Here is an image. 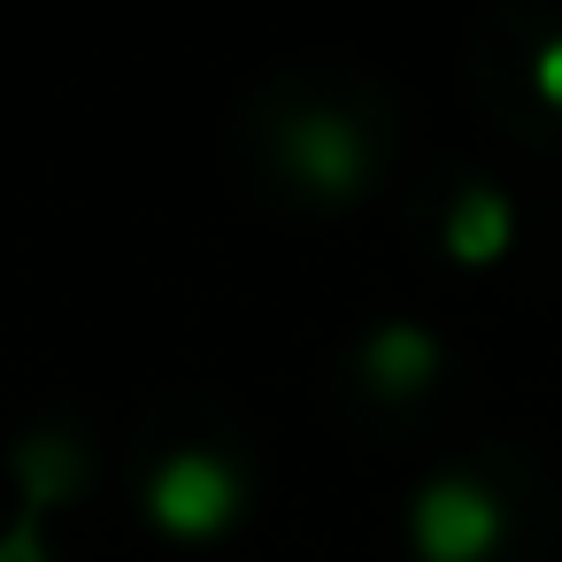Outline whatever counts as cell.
<instances>
[{"mask_svg":"<svg viewBox=\"0 0 562 562\" xmlns=\"http://www.w3.org/2000/svg\"><path fill=\"white\" fill-rule=\"evenodd\" d=\"M439 378V339L424 324H378L362 339V385L378 401H416Z\"/></svg>","mask_w":562,"mask_h":562,"instance_id":"obj_5","label":"cell"},{"mask_svg":"<svg viewBox=\"0 0 562 562\" xmlns=\"http://www.w3.org/2000/svg\"><path fill=\"white\" fill-rule=\"evenodd\" d=\"M531 93H539L547 109H562V32L539 40V55H531Z\"/></svg>","mask_w":562,"mask_h":562,"instance_id":"obj_7","label":"cell"},{"mask_svg":"<svg viewBox=\"0 0 562 562\" xmlns=\"http://www.w3.org/2000/svg\"><path fill=\"white\" fill-rule=\"evenodd\" d=\"M278 147H285V170H293L316 201H355L362 178H370V139H362V124L339 116V109H301V116H285Z\"/></svg>","mask_w":562,"mask_h":562,"instance_id":"obj_3","label":"cell"},{"mask_svg":"<svg viewBox=\"0 0 562 562\" xmlns=\"http://www.w3.org/2000/svg\"><path fill=\"white\" fill-rule=\"evenodd\" d=\"M239 501H247L239 470H232L224 454H209V447H178V454H162V470L147 477V516H155L170 539H216V531L239 516Z\"/></svg>","mask_w":562,"mask_h":562,"instance_id":"obj_2","label":"cell"},{"mask_svg":"<svg viewBox=\"0 0 562 562\" xmlns=\"http://www.w3.org/2000/svg\"><path fill=\"white\" fill-rule=\"evenodd\" d=\"M439 247H447V262H462V270H493V262L516 247V201H508L501 186H462V193L447 201Z\"/></svg>","mask_w":562,"mask_h":562,"instance_id":"obj_4","label":"cell"},{"mask_svg":"<svg viewBox=\"0 0 562 562\" xmlns=\"http://www.w3.org/2000/svg\"><path fill=\"white\" fill-rule=\"evenodd\" d=\"M16 477H24V501L47 508V501H78L86 493V454L70 431H32L16 447Z\"/></svg>","mask_w":562,"mask_h":562,"instance_id":"obj_6","label":"cell"},{"mask_svg":"<svg viewBox=\"0 0 562 562\" xmlns=\"http://www.w3.org/2000/svg\"><path fill=\"white\" fill-rule=\"evenodd\" d=\"M0 562H47V539H40V516H16L0 531Z\"/></svg>","mask_w":562,"mask_h":562,"instance_id":"obj_8","label":"cell"},{"mask_svg":"<svg viewBox=\"0 0 562 562\" xmlns=\"http://www.w3.org/2000/svg\"><path fill=\"white\" fill-rule=\"evenodd\" d=\"M501 524H508V516H501L493 485L470 477V470H447V477H431V485L408 501V539H416L424 562H493Z\"/></svg>","mask_w":562,"mask_h":562,"instance_id":"obj_1","label":"cell"}]
</instances>
